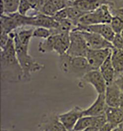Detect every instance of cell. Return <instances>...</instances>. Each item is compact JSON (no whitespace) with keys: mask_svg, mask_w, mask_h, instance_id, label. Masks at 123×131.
Listing matches in <instances>:
<instances>
[{"mask_svg":"<svg viewBox=\"0 0 123 131\" xmlns=\"http://www.w3.org/2000/svg\"><path fill=\"white\" fill-rule=\"evenodd\" d=\"M59 68L63 73L79 79L91 70L85 57H72L66 53L59 56Z\"/></svg>","mask_w":123,"mask_h":131,"instance_id":"3957f363","label":"cell"},{"mask_svg":"<svg viewBox=\"0 0 123 131\" xmlns=\"http://www.w3.org/2000/svg\"><path fill=\"white\" fill-rule=\"evenodd\" d=\"M111 59L115 71V77L123 73V49L111 50Z\"/></svg>","mask_w":123,"mask_h":131,"instance_id":"ffe728a7","label":"cell"},{"mask_svg":"<svg viewBox=\"0 0 123 131\" xmlns=\"http://www.w3.org/2000/svg\"><path fill=\"white\" fill-rule=\"evenodd\" d=\"M112 17L109 6L103 5L94 11L85 14L79 20L77 26H87L102 23L110 24Z\"/></svg>","mask_w":123,"mask_h":131,"instance_id":"277c9868","label":"cell"},{"mask_svg":"<svg viewBox=\"0 0 123 131\" xmlns=\"http://www.w3.org/2000/svg\"><path fill=\"white\" fill-rule=\"evenodd\" d=\"M54 37V51L59 56L66 53L70 44V33L53 35Z\"/></svg>","mask_w":123,"mask_h":131,"instance_id":"e0dca14e","label":"cell"},{"mask_svg":"<svg viewBox=\"0 0 123 131\" xmlns=\"http://www.w3.org/2000/svg\"><path fill=\"white\" fill-rule=\"evenodd\" d=\"M0 13L1 15L5 14V7L3 0H0Z\"/></svg>","mask_w":123,"mask_h":131,"instance_id":"8d00e7d4","label":"cell"},{"mask_svg":"<svg viewBox=\"0 0 123 131\" xmlns=\"http://www.w3.org/2000/svg\"><path fill=\"white\" fill-rule=\"evenodd\" d=\"M16 56L23 72V80H30L32 73L41 71L45 67L29 53V46L23 45L15 35L14 37Z\"/></svg>","mask_w":123,"mask_h":131,"instance_id":"7a4b0ae2","label":"cell"},{"mask_svg":"<svg viewBox=\"0 0 123 131\" xmlns=\"http://www.w3.org/2000/svg\"><path fill=\"white\" fill-rule=\"evenodd\" d=\"M96 117L83 116L78 120L73 131H84L94 123Z\"/></svg>","mask_w":123,"mask_h":131,"instance_id":"603a6c76","label":"cell"},{"mask_svg":"<svg viewBox=\"0 0 123 131\" xmlns=\"http://www.w3.org/2000/svg\"><path fill=\"white\" fill-rule=\"evenodd\" d=\"M68 19L71 20L73 25L76 28L77 26L79 19L84 15L87 13L74 6L66 7Z\"/></svg>","mask_w":123,"mask_h":131,"instance_id":"7402d4cb","label":"cell"},{"mask_svg":"<svg viewBox=\"0 0 123 131\" xmlns=\"http://www.w3.org/2000/svg\"><path fill=\"white\" fill-rule=\"evenodd\" d=\"M42 131H68L59 118V114L49 112L44 115L38 125Z\"/></svg>","mask_w":123,"mask_h":131,"instance_id":"52a82bcc","label":"cell"},{"mask_svg":"<svg viewBox=\"0 0 123 131\" xmlns=\"http://www.w3.org/2000/svg\"><path fill=\"white\" fill-rule=\"evenodd\" d=\"M69 1H70V2H74L76 1H77V0H69Z\"/></svg>","mask_w":123,"mask_h":131,"instance_id":"b9f144b4","label":"cell"},{"mask_svg":"<svg viewBox=\"0 0 123 131\" xmlns=\"http://www.w3.org/2000/svg\"><path fill=\"white\" fill-rule=\"evenodd\" d=\"M112 131H121L120 129L119 128V127L118 126H117L115 128H114Z\"/></svg>","mask_w":123,"mask_h":131,"instance_id":"60d3db41","label":"cell"},{"mask_svg":"<svg viewBox=\"0 0 123 131\" xmlns=\"http://www.w3.org/2000/svg\"><path fill=\"white\" fill-rule=\"evenodd\" d=\"M31 16H24L16 13L1 15V31L9 33L26 26H30Z\"/></svg>","mask_w":123,"mask_h":131,"instance_id":"5b68a950","label":"cell"},{"mask_svg":"<svg viewBox=\"0 0 123 131\" xmlns=\"http://www.w3.org/2000/svg\"><path fill=\"white\" fill-rule=\"evenodd\" d=\"M114 81L119 87L121 92L123 93V73L116 76Z\"/></svg>","mask_w":123,"mask_h":131,"instance_id":"e575fe53","label":"cell"},{"mask_svg":"<svg viewBox=\"0 0 123 131\" xmlns=\"http://www.w3.org/2000/svg\"><path fill=\"white\" fill-rule=\"evenodd\" d=\"M55 6L59 10L63 9L67 7L72 6L71 2L69 0H51Z\"/></svg>","mask_w":123,"mask_h":131,"instance_id":"4dcf8cb0","label":"cell"},{"mask_svg":"<svg viewBox=\"0 0 123 131\" xmlns=\"http://www.w3.org/2000/svg\"><path fill=\"white\" fill-rule=\"evenodd\" d=\"M1 39H0V47L1 49H4L6 46L10 38L9 34L4 31H1Z\"/></svg>","mask_w":123,"mask_h":131,"instance_id":"d6a6232c","label":"cell"},{"mask_svg":"<svg viewBox=\"0 0 123 131\" xmlns=\"http://www.w3.org/2000/svg\"><path fill=\"white\" fill-rule=\"evenodd\" d=\"M31 10H33V7L27 0L20 1L17 12L20 14L26 16L27 15L28 13Z\"/></svg>","mask_w":123,"mask_h":131,"instance_id":"f546056e","label":"cell"},{"mask_svg":"<svg viewBox=\"0 0 123 131\" xmlns=\"http://www.w3.org/2000/svg\"><path fill=\"white\" fill-rule=\"evenodd\" d=\"M84 37L85 39L89 49H103L114 48L112 43L103 37L102 36L96 34L85 31H80Z\"/></svg>","mask_w":123,"mask_h":131,"instance_id":"9c48e42d","label":"cell"},{"mask_svg":"<svg viewBox=\"0 0 123 131\" xmlns=\"http://www.w3.org/2000/svg\"><path fill=\"white\" fill-rule=\"evenodd\" d=\"M31 16L30 26L43 27L49 29H55L58 25L53 17L46 15L41 13H37L30 15Z\"/></svg>","mask_w":123,"mask_h":131,"instance_id":"9a60e30c","label":"cell"},{"mask_svg":"<svg viewBox=\"0 0 123 131\" xmlns=\"http://www.w3.org/2000/svg\"><path fill=\"white\" fill-rule=\"evenodd\" d=\"M108 106L106 103L104 94H98L94 102L88 108L83 110V116L97 117L105 114Z\"/></svg>","mask_w":123,"mask_h":131,"instance_id":"4fadbf2b","label":"cell"},{"mask_svg":"<svg viewBox=\"0 0 123 131\" xmlns=\"http://www.w3.org/2000/svg\"><path fill=\"white\" fill-rule=\"evenodd\" d=\"M58 11L56 7L53 4L51 0H47L42 7L39 13L43 14L46 15L53 17Z\"/></svg>","mask_w":123,"mask_h":131,"instance_id":"4316f807","label":"cell"},{"mask_svg":"<svg viewBox=\"0 0 123 131\" xmlns=\"http://www.w3.org/2000/svg\"><path fill=\"white\" fill-rule=\"evenodd\" d=\"M9 35L10 38L7 46L0 51L1 78L3 81L17 83L23 80V72L16 56L14 32Z\"/></svg>","mask_w":123,"mask_h":131,"instance_id":"6da1fadb","label":"cell"},{"mask_svg":"<svg viewBox=\"0 0 123 131\" xmlns=\"http://www.w3.org/2000/svg\"><path fill=\"white\" fill-rule=\"evenodd\" d=\"M83 111L80 107L75 106L68 112L59 114V118L68 131H73L78 120L83 116Z\"/></svg>","mask_w":123,"mask_h":131,"instance_id":"8fae6325","label":"cell"},{"mask_svg":"<svg viewBox=\"0 0 123 131\" xmlns=\"http://www.w3.org/2000/svg\"><path fill=\"white\" fill-rule=\"evenodd\" d=\"M32 6L33 7V10H35L36 7H37V3H38V0H27Z\"/></svg>","mask_w":123,"mask_h":131,"instance_id":"74e56055","label":"cell"},{"mask_svg":"<svg viewBox=\"0 0 123 131\" xmlns=\"http://www.w3.org/2000/svg\"><path fill=\"white\" fill-rule=\"evenodd\" d=\"M80 80L83 83L93 86L97 94L105 93L107 83L99 70L90 71Z\"/></svg>","mask_w":123,"mask_h":131,"instance_id":"ba28073f","label":"cell"},{"mask_svg":"<svg viewBox=\"0 0 123 131\" xmlns=\"http://www.w3.org/2000/svg\"><path fill=\"white\" fill-rule=\"evenodd\" d=\"M122 93L114 81L107 84L104 93L105 101L107 106L109 107H119Z\"/></svg>","mask_w":123,"mask_h":131,"instance_id":"5bb4252c","label":"cell"},{"mask_svg":"<svg viewBox=\"0 0 123 131\" xmlns=\"http://www.w3.org/2000/svg\"><path fill=\"white\" fill-rule=\"evenodd\" d=\"M111 53L99 68V71L105 79L107 85L113 82L115 78V71L111 59Z\"/></svg>","mask_w":123,"mask_h":131,"instance_id":"ac0fdd59","label":"cell"},{"mask_svg":"<svg viewBox=\"0 0 123 131\" xmlns=\"http://www.w3.org/2000/svg\"><path fill=\"white\" fill-rule=\"evenodd\" d=\"M38 50L39 52L43 54L54 51V37L53 35L39 42Z\"/></svg>","mask_w":123,"mask_h":131,"instance_id":"cb8c5ba5","label":"cell"},{"mask_svg":"<svg viewBox=\"0 0 123 131\" xmlns=\"http://www.w3.org/2000/svg\"><path fill=\"white\" fill-rule=\"evenodd\" d=\"M53 17L58 22L63 20L68 19L66 8L58 11Z\"/></svg>","mask_w":123,"mask_h":131,"instance_id":"836d02e7","label":"cell"},{"mask_svg":"<svg viewBox=\"0 0 123 131\" xmlns=\"http://www.w3.org/2000/svg\"><path fill=\"white\" fill-rule=\"evenodd\" d=\"M76 27L71 20L68 19L63 20L59 22L58 25L56 28L50 29L52 35L63 33H70Z\"/></svg>","mask_w":123,"mask_h":131,"instance_id":"44dd1931","label":"cell"},{"mask_svg":"<svg viewBox=\"0 0 123 131\" xmlns=\"http://www.w3.org/2000/svg\"><path fill=\"white\" fill-rule=\"evenodd\" d=\"M105 115L107 122L117 127L123 122V111L119 107L108 106Z\"/></svg>","mask_w":123,"mask_h":131,"instance_id":"d6986e66","label":"cell"},{"mask_svg":"<svg viewBox=\"0 0 123 131\" xmlns=\"http://www.w3.org/2000/svg\"><path fill=\"white\" fill-rule=\"evenodd\" d=\"M110 25L115 34H120L123 37V17L113 16Z\"/></svg>","mask_w":123,"mask_h":131,"instance_id":"d4e9b609","label":"cell"},{"mask_svg":"<svg viewBox=\"0 0 123 131\" xmlns=\"http://www.w3.org/2000/svg\"><path fill=\"white\" fill-rule=\"evenodd\" d=\"M39 131H41V130H39Z\"/></svg>","mask_w":123,"mask_h":131,"instance_id":"7bdbcfd3","label":"cell"},{"mask_svg":"<svg viewBox=\"0 0 123 131\" xmlns=\"http://www.w3.org/2000/svg\"><path fill=\"white\" fill-rule=\"evenodd\" d=\"M119 107L120 108L121 110H122L123 111V93L122 92L121 94V98H120V104H119Z\"/></svg>","mask_w":123,"mask_h":131,"instance_id":"f35d334b","label":"cell"},{"mask_svg":"<svg viewBox=\"0 0 123 131\" xmlns=\"http://www.w3.org/2000/svg\"><path fill=\"white\" fill-rule=\"evenodd\" d=\"M106 122L107 119L105 114L96 117L93 124L84 131H99L102 126Z\"/></svg>","mask_w":123,"mask_h":131,"instance_id":"83f0119b","label":"cell"},{"mask_svg":"<svg viewBox=\"0 0 123 131\" xmlns=\"http://www.w3.org/2000/svg\"><path fill=\"white\" fill-rule=\"evenodd\" d=\"M89 49L86 40L80 31L70 32V44L66 54L72 57H85Z\"/></svg>","mask_w":123,"mask_h":131,"instance_id":"8992f818","label":"cell"},{"mask_svg":"<svg viewBox=\"0 0 123 131\" xmlns=\"http://www.w3.org/2000/svg\"><path fill=\"white\" fill-rule=\"evenodd\" d=\"M112 0H77L72 3V6L85 12H91L103 5L109 6Z\"/></svg>","mask_w":123,"mask_h":131,"instance_id":"2e32d148","label":"cell"},{"mask_svg":"<svg viewBox=\"0 0 123 131\" xmlns=\"http://www.w3.org/2000/svg\"><path fill=\"white\" fill-rule=\"evenodd\" d=\"M110 49H89L86 58L87 59L91 70H98L111 52Z\"/></svg>","mask_w":123,"mask_h":131,"instance_id":"30bf717a","label":"cell"},{"mask_svg":"<svg viewBox=\"0 0 123 131\" xmlns=\"http://www.w3.org/2000/svg\"><path fill=\"white\" fill-rule=\"evenodd\" d=\"M5 7V14L17 13L21 0H3Z\"/></svg>","mask_w":123,"mask_h":131,"instance_id":"484cf974","label":"cell"},{"mask_svg":"<svg viewBox=\"0 0 123 131\" xmlns=\"http://www.w3.org/2000/svg\"><path fill=\"white\" fill-rule=\"evenodd\" d=\"M116 127H117L116 126L107 121V122L102 126L99 131H112Z\"/></svg>","mask_w":123,"mask_h":131,"instance_id":"d590c367","label":"cell"},{"mask_svg":"<svg viewBox=\"0 0 123 131\" xmlns=\"http://www.w3.org/2000/svg\"><path fill=\"white\" fill-rule=\"evenodd\" d=\"M118 126L119 127V128L120 129L121 131H123V122H122V123H121Z\"/></svg>","mask_w":123,"mask_h":131,"instance_id":"ab89813d","label":"cell"},{"mask_svg":"<svg viewBox=\"0 0 123 131\" xmlns=\"http://www.w3.org/2000/svg\"><path fill=\"white\" fill-rule=\"evenodd\" d=\"M73 30L85 31L96 33L102 36L104 38L109 41L111 43L116 35L110 26V24L107 23L97 24L87 26H77Z\"/></svg>","mask_w":123,"mask_h":131,"instance_id":"7c38bea8","label":"cell"},{"mask_svg":"<svg viewBox=\"0 0 123 131\" xmlns=\"http://www.w3.org/2000/svg\"><path fill=\"white\" fill-rule=\"evenodd\" d=\"M52 36L50 29L43 27H36L33 29L32 38H37L44 39Z\"/></svg>","mask_w":123,"mask_h":131,"instance_id":"f1b7e54d","label":"cell"},{"mask_svg":"<svg viewBox=\"0 0 123 131\" xmlns=\"http://www.w3.org/2000/svg\"><path fill=\"white\" fill-rule=\"evenodd\" d=\"M114 48L123 49V37L120 34H116L112 41Z\"/></svg>","mask_w":123,"mask_h":131,"instance_id":"1f68e13d","label":"cell"}]
</instances>
